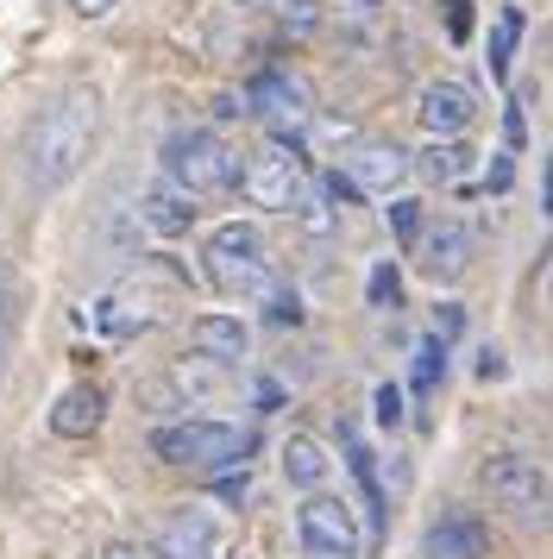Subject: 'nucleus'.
I'll use <instances>...</instances> for the list:
<instances>
[{
    "label": "nucleus",
    "mask_w": 553,
    "mask_h": 559,
    "mask_svg": "<svg viewBox=\"0 0 553 559\" xmlns=\"http://www.w3.org/2000/svg\"><path fill=\"white\" fill-rule=\"evenodd\" d=\"M139 221H145L151 239H183V233L196 227V195H183L176 182H157L139 202Z\"/></svg>",
    "instance_id": "obj_16"
},
{
    "label": "nucleus",
    "mask_w": 553,
    "mask_h": 559,
    "mask_svg": "<svg viewBox=\"0 0 553 559\" xmlns=\"http://www.w3.org/2000/svg\"><path fill=\"white\" fill-rule=\"evenodd\" d=\"M415 120H422L427 139H466L478 127V88L459 76H434L415 95Z\"/></svg>",
    "instance_id": "obj_10"
},
{
    "label": "nucleus",
    "mask_w": 553,
    "mask_h": 559,
    "mask_svg": "<svg viewBox=\"0 0 553 559\" xmlns=\"http://www.w3.org/2000/svg\"><path fill=\"white\" fill-rule=\"evenodd\" d=\"M201 277L214 283L233 302H264L276 289V264L264 252V233L258 221H221V227L201 239Z\"/></svg>",
    "instance_id": "obj_3"
},
{
    "label": "nucleus",
    "mask_w": 553,
    "mask_h": 559,
    "mask_svg": "<svg viewBox=\"0 0 553 559\" xmlns=\"http://www.w3.org/2000/svg\"><path fill=\"white\" fill-rule=\"evenodd\" d=\"M101 145V88L70 82L63 95H50L20 132V182L25 195H57L70 189Z\"/></svg>",
    "instance_id": "obj_1"
},
{
    "label": "nucleus",
    "mask_w": 553,
    "mask_h": 559,
    "mask_svg": "<svg viewBox=\"0 0 553 559\" xmlns=\"http://www.w3.org/2000/svg\"><path fill=\"white\" fill-rule=\"evenodd\" d=\"M327 478H333L327 440H315V433H290V440H283V484L308 497V490H327Z\"/></svg>",
    "instance_id": "obj_17"
},
{
    "label": "nucleus",
    "mask_w": 553,
    "mask_h": 559,
    "mask_svg": "<svg viewBox=\"0 0 553 559\" xmlns=\"http://www.w3.org/2000/svg\"><path fill=\"white\" fill-rule=\"evenodd\" d=\"M164 182H176L183 195H196V202H208V195H233L239 189V152L226 145V132L214 127H183L164 139Z\"/></svg>",
    "instance_id": "obj_4"
},
{
    "label": "nucleus",
    "mask_w": 553,
    "mask_h": 559,
    "mask_svg": "<svg viewBox=\"0 0 553 559\" xmlns=\"http://www.w3.org/2000/svg\"><path fill=\"white\" fill-rule=\"evenodd\" d=\"M372 302L377 308H397V271H390V264H377V271H372Z\"/></svg>",
    "instance_id": "obj_28"
},
{
    "label": "nucleus",
    "mask_w": 553,
    "mask_h": 559,
    "mask_svg": "<svg viewBox=\"0 0 553 559\" xmlns=\"http://www.w3.org/2000/svg\"><path fill=\"white\" fill-rule=\"evenodd\" d=\"M226 559H251V554H246V547H233V554H226Z\"/></svg>",
    "instance_id": "obj_35"
},
{
    "label": "nucleus",
    "mask_w": 553,
    "mask_h": 559,
    "mask_svg": "<svg viewBox=\"0 0 553 559\" xmlns=\"http://www.w3.org/2000/svg\"><path fill=\"white\" fill-rule=\"evenodd\" d=\"M478 490H484V503L497 509V515H509L516 528H528V534L553 528V478L528 453H491L478 465Z\"/></svg>",
    "instance_id": "obj_5"
},
{
    "label": "nucleus",
    "mask_w": 553,
    "mask_h": 559,
    "mask_svg": "<svg viewBox=\"0 0 553 559\" xmlns=\"http://www.w3.org/2000/svg\"><path fill=\"white\" fill-rule=\"evenodd\" d=\"M422 559H491V528L478 509H440L422 534Z\"/></svg>",
    "instance_id": "obj_14"
},
{
    "label": "nucleus",
    "mask_w": 553,
    "mask_h": 559,
    "mask_svg": "<svg viewBox=\"0 0 553 559\" xmlns=\"http://www.w3.org/2000/svg\"><path fill=\"white\" fill-rule=\"evenodd\" d=\"M427 227V214H422V202H409V195H397L390 202V233H397L402 246H415V233Z\"/></svg>",
    "instance_id": "obj_25"
},
{
    "label": "nucleus",
    "mask_w": 553,
    "mask_h": 559,
    "mask_svg": "<svg viewBox=\"0 0 553 559\" xmlns=\"http://www.w3.org/2000/svg\"><path fill=\"white\" fill-rule=\"evenodd\" d=\"M89 559H151V554H139L132 540H114V547H101V554H89Z\"/></svg>",
    "instance_id": "obj_32"
},
{
    "label": "nucleus",
    "mask_w": 553,
    "mask_h": 559,
    "mask_svg": "<svg viewBox=\"0 0 553 559\" xmlns=\"http://www.w3.org/2000/svg\"><path fill=\"white\" fill-rule=\"evenodd\" d=\"M239 195H246L251 207H264V214H302L308 195H315V182L302 170L296 145L264 139L251 157H239Z\"/></svg>",
    "instance_id": "obj_6"
},
{
    "label": "nucleus",
    "mask_w": 553,
    "mask_h": 559,
    "mask_svg": "<svg viewBox=\"0 0 553 559\" xmlns=\"http://www.w3.org/2000/svg\"><path fill=\"white\" fill-rule=\"evenodd\" d=\"M548 302H553V283H548Z\"/></svg>",
    "instance_id": "obj_37"
},
{
    "label": "nucleus",
    "mask_w": 553,
    "mask_h": 559,
    "mask_svg": "<svg viewBox=\"0 0 553 559\" xmlns=\"http://www.w3.org/2000/svg\"><path fill=\"white\" fill-rule=\"evenodd\" d=\"M352 7H365V13H372V7H377V0H352Z\"/></svg>",
    "instance_id": "obj_36"
},
{
    "label": "nucleus",
    "mask_w": 553,
    "mask_h": 559,
    "mask_svg": "<svg viewBox=\"0 0 553 559\" xmlns=\"http://www.w3.org/2000/svg\"><path fill=\"white\" fill-rule=\"evenodd\" d=\"M145 447L157 465H176V472H233V465H246L258 433L226 415H176L145 433Z\"/></svg>",
    "instance_id": "obj_2"
},
{
    "label": "nucleus",
    "mask_w": 553,
    "mask_h": 559,
    "mask_svg": "<svg viewBox=\"0 0 553 559\" xmlns=\"http://www.w3.org/2000/svg\"><path fill=\"white\" fill-rule=\"evenodd\" d=\"M221 383H226V365L221 358H208V353H189V358H176L170 365V390L176 396H189V403H208Z\"/></svg>",
    "instance_id": "obj_20"
},
{
    "label": "nucleus",
    "mask_w": 553,
    "mask_h": 559,
    "mask_svg": "<svg viewBox=\"0 0 553 559\" xmlns=\"http://www.w3.org/2000/svg\"><path fill=\"white\" fill-rule=\"evenodd\" d=\"M522 7H503L497 26H491V45H484V63H491V76L509 82V63H516V45H522Z\"/></svg>",
    "instance_id": "obj_21"
},
{
    "label": "nucleus",
    "mask_w": 553,
    "mask_h": 559,
    "mask_svg": "<svg viewBox=\"0 0 553 559\" xmlns=\"http://www.w3.org/2000/svg\"><path fill=\"white\" fill-rule=\"evenodd\" d=\"M409 170H415V157L402 145H390V139H358L346 152V182L358 195H397L409 182Z\"/></svg>",
    "instance_id": "obj_13"
},
{
    "label": "nucleus",
    "mask_w": 553,
    "mask_h": 559,
    "mask_svg": "<svg viewBox=\"0 0 553 559\" xmlns=\"http://www.w3.org/2000/svg\"><path fill=\"white\" fill-rule=\"evenodd\" d=\"M346 440V465H352V478H358V490H365V509H372V522H384V484H377V459L372 447H358V433H340Z\"/></svg>",
    "instance_id": "obj_23"
},
{
    "label": "nucleus",
    "mask_w": 553,
    "mask_h": 559,
    "mask_svg": "<svg viewBox=\"0 0 553 559\" xmlns=\"http://www.w3.org/2000/svg\"><path fill=\"white\" fill-rule=\"evenodd\" d=\"M415 271H422L427 283H459L466 271H472V252H478V239L466 221H452V214H440V221H427L422 233H415Z\"/></svg>",
    "instance_id": "obj_9"
},
{
    "label": "nucleus",
    "mask_w": 553,
    "mask_h": 559,
    "mask_svg": "<svg viewBox=\"0 0 553 559\" xmlns=\"http://www.w3.org/2000/svg\"><path fill=\"white\" fill-rule=\"evenodd\" d=\"M377 428H402V383H377Z\"/></svg>",
    "instance_id": "obj_26"
},
{
    "label": "nucleus",
    "mask_w": 553,
    "mask_h": 559,
    "mask_svg": "<svg viewBox=\"0 0 553 559\" xmlns=\"http://www.w3.org/2000/svg\"><path fill=\"white\" fill-rule=\"evenodd\" d=\"M459 328H466V308L440 302V314H434V340H440V346H452V340H459Z\"/></svg>",
    "instance_id": "obj_27"
},
{
    "label": "nucleus",
    "mask_w": 553,
    "mask_h": 559,
    "mask_svg": "<svg viewBox=\"0 0 553 559\" xmlns=\"http://www.w3.org/2000/svg\"><path fill=\"white\" fill-rule=\"evenodd\" d=\"M296 540L308 559H358V509L346 497H333V490H308L296 503Z\"/></svg>",
    "instance_id": "obj_7"
},
{
    "label": "nucleus",
    "mask_w": 553,
    "mask_h": 559,
    "mask_svg": "<svg viewBox=\"0 0 553 559\" xmlns=\"http://www.w3.org/2000/svg\"><path fill=\"white\" fill-rule=\"evenodd\" d=\"M447 32H452V38H466V32H472V0H447Z\"/></svg>",
    "instance_id": "obj_30"
},
{
    "label": "nucleus",
    "mask_w": 553,
    "mask_h": 559,
    "mask_svg": "<svg viewBox=\"0 0 553 559\" xmlns=\"http://www.w3.org/2000/svg\"><path fill=\"white\" fill-rule=\"evenodd\" d=\"M239 7H264V13H290L296 0H239Z\"/></svg>",
    "instance_id": "obj_34"
},
{
    "label": "nucleus",
    "mask_w": 553,
    "mask_h": 559,
    "mask_svg": "<svg viewBox=\"0 0 553 559\" xmlns=\"http://www.w3.org/2000/svg\"><path fill=\"white\" fill-rule=\"evenodd\" d=\"M214 554H221V522L201 503H176L151 534V559H214Z\"/></svg>",
    "instance_id": "obj_12"
},
{
    "label": "nucleus",
    "mask_w": 553,
    "mask_h": 559,
    "mask_svg": "<svg viewBox=\"0 0 553 559\" xmlns=\"http://www.w3.org/2000/svg\"><path fill=\"white\" fill-rule=\"evenodd\" d=\"M522 139H528V120H522V107L509 102V114H503V145H509V152H522Z\"/></svg>",
    "instance_id": "obj_29"
},
{
    "label": "nucleus",
    "mask_w": 553,
    "mask_h": 559,
    "mask_svg": "<svg viewBox=\"0 0 553 559\" xmlns=\"http://www.w3.org/2000/svg\"><path fill=\"white\" fill-rule=\"evenodd\" d=\"M89 321H95L101 340L126 346V340H139V333H151L157 321H164V296H157L151 283H114L107 296H95Z\"/></svg>",
    "instance_id": "obj_8"
},
{
    "label": "nucleus",
    "mask_w": 553,
    "mask_h": 559,
    "mask_svg": "<svg viewBox=\"0 0 553 559\" xmlns=\"http://www.w3.org/2000/svg\"><path fill=\"white\" fill-rule=\"evenodd\" d=\"M20 321H25V289L13 271H0V371H7V358L20 346Z\"/></svg>",
    "instance_id": "obj_22"
},
{
    "label": "nucleus",
    "mask_w": 553,
    "mask_h": 559,
    "mask_svg": "<svg viewBox=\"0 0 553 559\" xmlns=\"http://www.w3.org/2000/svg\"><path fill=\"white\" fill-rule=\"evenodd\" d=\"M472 164H478V152L466 139H427V152L415 157V170H422L427 182H447V189L472 177Z\"/></svg>",
    "instance_id": "obj_19"
},
{
    "label": "nucleus",
    "mask_w": 553,
    "mask_h": 559,
    "mask_svg": "<svg viewBox=\"0 0 553 559\" xmlns=\"http://www.w3.org/2000/svg\"><path fill=\"white\" fill-rule=\"evenodd\" d=\"M440 371H447V346L427 333L422 346H415V378H409V383H415V396H427V390L440 383Z\"/></svg>",
    "instance_id": "obj_24"
},
{
    "label": "nucleus",
    "mask_w": 553,
    "mask_h": 559,
    "mask_svg": "<svg viewBox=\"0 0 553 559\" xmlns=\"http://www.w3.org/2000/svg\"><path fill=\"white\" fill-rule=\"evenodd\" d=\"M101 415H107V390L101 383H70L63 396H57V408H50V428L63 433V440H89V433L101 428Z\"/></svg>",
    "instance_id": "obj_15"
},
{
    "label": "nucleus",
    "mask_w": 553,
    "mask_h": 559,
    "mask_svg": "<svg viewBox=\"0 0 553 559\" xmlns=\"http://www.w3.org/2000/svg\"><path fill=\"white\" fill-rule=\"evenodd\" d=\"M196 353L221 358V365H239V358L251 353V328L239 321V314H196Z\"/></svg>",
    "instance_id": "obj_18"
},
{
    "label": "nucleus",
    "mask_w": 553,
    "mask_h": 559,
    "mask_svg": "<svg viewBox=\"0 0 553 559\" xmlns=\"http://www.w3.org/2000/svg\"><path fill=\"white\" fill-rule=\"evenodd\" d=\"M114 7H120V0H70V13H75V20H107Z\"/></svg>",
    "instance_id": "obj_31"
},
{
    "label": "nucleus",
    "mask_w": 553,
    "mask_h": 559,
    "mask_svg": "<svg viewBox=\"0 0 553 559\" xmlns=\"http://www.w3.org/2000/svg\"><path fill=\"white\" fill-rule=\"evenodd\" d=\"M541 214L553 221V157H548V182H541Z\"/></svg>",
    "instance_id": "obj_33"
},
{
    "label": "nucleus",
    "mask_w": 553,
    "mask_h": 559,
    "mask_svg": "<svg viewBox=\"0 0 553 559\" xmlns=\"http://www.w3.org/2000/svg\"><path fill=\"white\" fill-rule=\"evenodd\" d=\"M246 102L264 114L271 139H283V145H296V132L308 127V88H302L290 70H258L251 88H246Z\"/></svg>",
    "instance_id": "obj_11"
}]
</instances>
